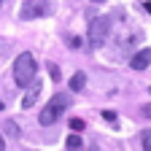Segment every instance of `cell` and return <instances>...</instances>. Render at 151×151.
<instances>
[{
	"mask_svg": "<svg viewBox=\"0 0 151 151\" xmlns=\"http://www.w3.org/2000/svg\"><path fill=\"white\" fill-rule=\"evenodd\" d=\"M35 73H38V65H35V57L30 51H22L14 60V78L19 86H30L35 81Z\"/></svg>",
	"mask_w": 151,
	"mask_h": 151,
	"instance_id": "1",
	"label": "cell"
},
{
	"mask_svg": "<svg viewBox=\"0 0 151 151\" xmlns=\"http://www.w3.org/2000/svg\"><path fill=\"white\" fill-rule=\"evenodd\" d=\"M68 105H70V100L65 97V94H54V97L43 105V111H41V116H38V122H41L43 127H49V124H54L57 119H62V113L68 111Z\"/></svg>",
	"mask_w": 151,
	"mask_h": 151,
	"instance_id": "2",
	"label": "cell"
},
{
	"mask_svg": "<svg viewBox=\"0 0 151 151\" xmlns=\"http://www.w3.org/2000/svg\"><path fill=\"white\" fill-rule=\"evenodd\" d=\"M108 32H111V22H108V16H97V19H92V24H89V46H103L108 41Z\"/></svg>",
	"mask_w": 151,
	"mask_h": 151,
	"instance_id": "3",
	"label": "cell"
},
{
	"mask_svg": "<svg viewBox=\"0 0 151 151\" xmlns=\"http://www.w3.org/2000/svg\"><path fill=\"white\" fill-rule=\"evenodd\" d=\"M148 62H151V49H140V51H135V54H132L129 68H132V70H143Z\"/></svg>",
	"mask_w": 151,
	"mask_h": 151,
	"instance_id": "4",
	"label": "cell"
},
{
	"mask_svg": "<svg viewBox=\"0 0 151 151\" xmlns=\"http://www.w3.org/2000/svg\"><path fill=\"white\" fill-rule=\"evenodd\" d=\"M38 97H41V81H32L30 84V92L24 94V100H22V108H32Z\"/></svg>",
	"mask_w": 151,
	"mask_h": 151,
	"instance_id": "5",
	"label": "cell"
},
{
	"mask_svg": "<svg viewBox=\"0 0 151 151\" xmlns=\"http://www.w3.org/2000/svg\"><path fill=\"white\" fill-rule=\"evenodd\" d=\"M46 11H49L46 6H35V3H24V6H22V16H24V19H32V16H43Z\"/></svg>",
	"mask_w": 151,
	"mask_h": 151,
	"instance_id": "6",
	"label": "cell"
},
{
	"mask_svg": "<svg viewBox=\"0 0 151 151\" xmlns=\"http://www.w3.org/2000/svg\"><path fill=\"white\" fill-rule=\"evenodd\" d=\"M84 84H86V73H81V70H78V73H73V78H70V89H73V92H81Z\"/></svg>",
	"mask_w": 151,
	"mask_h": 151,
	"instance_id": "7",
	"label": "cell"
},
{
	"mask_svg": "<svg viewBox=\"0 0 151 151\" xmlns=\"http://www.w3.org/2000/svg\"><path fill=\"white\" fill-rule=\"evenodd\" d=\"M81 148H84V140L78 138V132L68 135V151H81Z\"/></svg>",
	"mask_w": 151,
	"mask_h": 151,
	"instance_id": "8",
	"label": "cell"
},
{
	"mask_svg": "<svg viewBox=\"0 0 151 151\" xmlns=\"http://www.w3.org/2000/svg\"><path fill=\"white\" fill-rule=\"evenodd\" d=\"M140 146H143V151H151V129L140 132Z\"/></svg>",
	"mask_w": 151,
	"mask_h": 151,
	"instance_id": "9",
	"label": "cell"
},
{
	"mask_svg": "<svg viewBox=\"0 0 151 151\" xmlns=\"http://www.w3.org/2000/svg\"><path fill=\"white\" fill-rule=\"evenodd\" d=\"M84 127H86V122H84V119H70V129H73V132H81Z\"/></svg>",
	"mask_w": 151,
	"mask_h": 151,
	"instance_id": "10",
	"label": "cell"
},
{
	"mask_svg": "<svg viewBox=\"0 0 151 151\" xmlns=\"http://www.w3.org/2000/svg\"><path fill=\"white\" fill-rule=\"evenodd\" d=\"M49 73H51V78H54V81H60V78H62V73H60V68H57L54 62H49Z\"/></svg>",
	"mask_w": 151,
	"mask_h": 151,
	"instance_id": "11",
	"label": "cell"
},
{
	"mask_svg": "<svg viewBox=\"0 0 151 151\" xmlns=\"http://www.w3.org/2000/svg\"><path fill=\"white\" fill-rule=\"evenodd\" d=\"M6 129H8V135H14V138H19V127H16L14 122H6Z\"/></svg>",
	"mask_w": 151,
	"mask_h": 151,
	"instance_id": "12",
	"label": "cell"
},
{
	"mask_svg": "<svg viewBox=\"0 0 151 151\" xmlns=\"http://www.w3.org/2000/svg\"><path fill=\"white\" fill-rule=\"evenodd\" d=\"M68 43H70L73 49H78V46H81V38H78V35H70V38H68Z\"/></svg>",
	"mask_w": 151,
	"mask_h": 151,
	"instance_id": "13",
	"label": "cell"
},
{
	"mask_svg": "<svg viewBox=\"0 0 151 151\" xmlns=\"http://www.w3.org/2000/svg\"><path fill=\"white\" fill-rule=\"evenodd\" d=\"M103 119L105 122H116V111H103Z\"/></svg>",
	"mask_w": 151,
	"mask_h": 151,
	"instance_id": "14",
	"label": "cell"
},
{
	"mask_svg": "<svg viewBox=\"0 0 151 151\" xmlns=\"http://www.w3.org/2000/svg\"><path fill=\"white\" fill-rule=\"evenodd\" d=\"M143 116H146V119H151V103H148V105H143Z\"/></svg>",
	"mask_w": 151,
	"mask_h": 151,
	"instance_id": "15",
	"label": "cell"
},
{
	"mask_svg": "<svg viewBox=\"0 0 151 151\" xmlns=\"http://www.w3.org/2000/svg\"><path fill=\"white\" fill-rule=\"evenodd\" d=\"M0 151H6V143H3V135H0Z\"/></svg>",
	"mask_w": 151,
	"mask_h": 151,
	"instance_id": "16",
	"label": "cell"
},
{
	"mask_svg": "<svg viewBox=\"0 0 151 151\" xmlns=\"http://www.w3.org/2000/svg\"><path fill=\"white\" fill-rule=\"evenodd\" d=\"M146 11H148V14H151V0H148V3H146Z\"/></svg>",
	"mask_w": 151,
	"mask_h": 151,
	"instance_id": "17",
	"label": "cell"
},
{
	"mask_svg": "<svg viewBox=\"0 0 151 151\" xmlns=\"http://www.w3.org/2000/svg\"><path fill=\"white\" fill-rule=\"evenodd\" d=\"M3 108H6V103H3V100H0V111H3Z\"/></svg>",
	"mask_w": 151,
	"mask_h": 151,
	"instance_id": "18",
	"label": "cell"
},
{
	"mask_svg": "<svg viewBox=\"0 0 151 151\" xmlns=\"http://www.w3.org/2000/svg\"><path fill=\"white\" fill-rule=\"evenodd\" d=\"M92 151H100V148H97V146H92Z\"/></svg>",
	"mask_w": 151,
	"mask_h": 151,
	"instance_id": "19",
	"label": "cell"
},
{
	"mask_svg": "<svg viewBox=\"0 0 151 151\" xmlns=\"http://www.w3.org/2000/svg\"><path fill=\"white\" fill-rule=\"evenodd\" d=\"M94 3H103V0H94Z\"/></svg>",
	"mask_w": 151,
	"mask_h": 151,
	"instance_id": "20",
	"label": "cell"
},
{
	"mask_svg": "<svg viewBox=\"0 0 151 151\" xmlns=\"http://www.w3.org/2000/svg\"><path fill=\"white\" fill-rule=\"evenodd\" d=\"M0 3H3V0H0Z\"/></svg>",
	"mask_w": 151,
	"mask_h": 151,
	"instance_id": "21",
	"label": "cell"
}]
</instances>
